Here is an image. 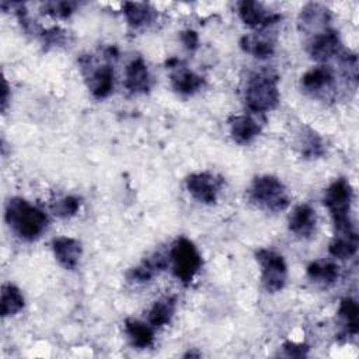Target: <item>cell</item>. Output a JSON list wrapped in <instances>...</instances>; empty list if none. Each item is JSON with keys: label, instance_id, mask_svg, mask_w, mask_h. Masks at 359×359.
<instances>
[{"label": "cell", "instance_id": "obj_30", "mask_svg": "<svg viewBox=\"0 0 359 359\" xmlns=\"http://www.w3.org/2000/svg\"><path fill=\"white\" fill-rule=\"evenodd\" d=\"M283 349L286 352L287 356H292V358H302V356H306L307 355V351H309V346L304 345V344H296V342H285L283 344Z\"/></svg>", "mask_w": 359, "mask_h": 359}, {"label": "cell", "instance_id": "obj_28", "mask_svg": "<svg viewBox=\"0 0 359 359\" xmlns=\"http://www.w3.org/2000/svg\"><path fill=\"white\" fill-rule=\"evenodd\" d=\"M300 146H302V154L306 157H310V158L320 157L324 153L323 140L320 139V136L316 132H313L310 129L307 130V133H303Z\"/></svg>", "mask_w": 359, "mask_h": 359}, {"label": "cell", "instance_id": "obj_18", "mask_svg": "<svg viewBox=\"0 0 359 359\" xmlns=\"http://www.w3.org/2000/svg\"><path fill=\"white\" fill-rule=\"evenodd\" d=\"M330 21V11L327 7L318 3H309L300 11L299 24L303 31H313L321 32L323 29L328 28L327 22Z\"/></svg>", "mask_w": 359, "mask_h": 359}, {"label": "cell", "instance_id": "obj_25", "mask_svg": "<svg viewBox=\"0 0 359 359\" xmlns=\"http://www.w3.org/2000/svg\"><path fill=\"white\" fill-rule=\"evenodd\" d=\"M358 251V236L353 234H335L330 243L328 252L338 259H349Z\"/></svg>", "mask_w": 359, "mask_h": 359}, {"label": "cell", "instance_id": "obj_27", "mask_svg": "<svg viewBox=\"0 0 359 359\" xmlns=\"http://www.w3.org/2000/svg\"><path fill=\"white\" fill-rule=\"evenodd\" d=\"M80 205H81L80 198L74 195H67L65 198L55 201L50 205V210L55 216L60 219H69V217H73L80 210Z\"/></svg>", "mask_w": 359, "mask_h": 359}, {"label": "cell", "instance_id": "obj_21", "mask_svg": "<svg viewBox=\"0 0 359 359\" xmlns=\"http://www.w3.org/2000/svg\"><path fill=\"white\" fill-rule=\"evenodd\" d=\"M240 46L245 53H250L257 59H268L275 50L273 41L262 35H245L240 39Z\"/></svg>", "mask_w": 359, "mask_h": 359}, {"label": "cell", "instance_id": "obj_20", "mask_svg": "<svg viewBox=\"0 0 359 359\" xmlns=\"http://www.w3.org/2000/svg\"><path fill=\"white\" fill-rule=\"evenodd\" d=\"M175 307H177V299L175 296H163L158 300H156L151 306V309L149 310V324L151 327H164L167 325L174 313H175Z\"/></svg>", "mask_w": 359, "mask_h": 359}, {"label": "cell", "instance_id": "obj_3", "mask_svg": "<svg viewBox=\"0 0 359 359\" xmlns=\"http://www.w3.org/2000/svg\"><path fill=\"white\" fill-rule=\"evenodd\" d=\"M353 199L352 185L346 178L335 180L324 192L323 203L328 209L335 234H353V224L351 220V205Z\"/></svg>", "mask_w": 359, "mask_h": 359}, {"label": "cell", "instance_id": "obj_5", "mask_svg": "<svg viewBox=\"0 0 359 359\" xmlns=\"http://www.w3.org/2000/svg\"><path fill=\"white\" fill-rule=\"evenodd\" d=\"M174 276L184 285H189L202 266V257L195 244L187 237H178L168 252Z\"/></svg>", "mask_w": 359, "mask_h": 359}, {"label": "cell", "instance_id": "obj_4", "mask_svg": "<svg viewBox=\"0 0 359 359\" xmlns=\"http://www.w3.org/2000/svg\"><path fill=\"white\" fill-rule=\"evenodd\" d=\"M248 199L255 206L269 212L285 210L290 203L285 184L273 175H261L254 178L248 188Z\"/></svg>", "mask_w": 359, "mask_h": 359}, {"label": "cell", "instance_id": "obj_7", "mask_svg": "<svg viewBox=\"0 0 359 359\" xmlns=\"http://www.w3.org/2000/svg\"><path fill=\"white\" fill-rule=\"evenodd\" d=\"M187 191L194 199L205 205H213L222 188V180L210 172H195L185 180Z\"/></svg>", "mask_w": 359, "mask_h": 359}, {"label": "cell", "instance_id": "obj_8", "mask_svg": "<svg viewBox=\"0 0 359 359\" xmlns=\"http://www.w3.org/2000/svg\"><path fill=\"white\" fill-rule=\"evenodd\" d=\"M237 10L241 21L254 29H264L272 24H276L282 18L280 14L269 11L262 3L252 0L240 1L237 4Z\"/></svg>", "mask_w": 359, "mask_h": 359}, {"label": "cell", "instance_id": "obj_15", "mask_svg": "<svg viewBox=\"0 0 359 359\" xmlns=\"http://www.w3.org/2000/svg\"><path fill=\"white\" fill-rule=\"evenodd\" d=\"M302 88L311 95H321L334 86V73L328 66H317L302 76Z\"/></svg>", "mask_w": 359, "mask_h": 359}, {"label": "cell", "instance_id": "obj_31", "mask_svg": "<svg viewBox=\"0 0 359 359\" xmlns=\"http://www.w3.org/2000/svg\"><path fill=\"white\" fill-rule=\"evenodd\" d=\"M181 41H182V43L185 45L187 49L194 50V49L198 48L199 36H198V34L194 29H187V31L181 32Z\"/></svg>", "mask_w": 359, "mask_h": 359}, {"label": "cell", "instance_id": "obj_19", "mask_svg": "<svg viewBox=\"0 0 359 359\" xmlns=\"http://www.w3.org/2000/svg\"><path fill=\"white\" fill-rule=\"evenodd\" d=\"M125 334L130 342L132 346L137 349H146L153 345L154 334L150 324H146L143 321L135 320V318H126L125 320Z\"/></svg>", "mask_w": 359, "mask_h": 359}, {"label": "cell", "instance_id": "obj_23", "mask_svg": "<svg viewBox=\"0 0 359 359\" xmlns=\"http://www.w3.org/2000/svg\"><path fill=\"white\" fill-rule=\"evenodd\" d=\"M123 14L128 24L133 28H140L151 22L154 17V10L146 3H123Z\"/></svg>", "mask_w": 359, "mask_h": 359}, {"label": "cell", "instance_id": "obj_14", "mask_svg": "<svg viewBox=\"0 0 359 359\" xmlns=\"http://www.w3.org/2000/svg\"><path fill=\"white\" fill-rule=\"evenodd\" d=\"M168 264H170V259L164 254L154 252L151 257L142 261L137 266L129 269L126 273V278L129 282L144 283L153 279L161 271H164L168 266Z\"/></svg>", "mask_w": 359, "mask_h": 359}, {"label": "cell", "instance_id": "obj_22", "mask_svg": "<svg viewBox=\"0 0 359 359\" xmlns=\"http://www.w3.org/2000/svg\"><path fill=\"white\" fill-rule=\"evenodd\" d=\"M307 276L314 283L330 286L339 278V268L330 261H314L307 266Z\"/></svg>", "mask_w": 359, "mask_h": 359}, {"label": "cell", "instance_id": "obj_6", "mask_svg": "<svg viewBox=\"0 0 359 359\" xmlns=\"http://www.w3.org/2000/svg\"><path fill=\"white\" fill-rule=\"evenodd\" d=\"M261 266V282L266 292L276 293L285 287L287 278V266L285 258L273 250L261 248L255 252Z\"/></svg>", "mask_w": 359, "mask_h": 359}, {"label": "cell", "instance_id": "obj_11", "mask_svg": "<svg viewBox=\"0 0 359 359\" xmlns=\"http://www.w3.org/2000/svg\"><path fill=\"white\" fill-rule=\"evenodd\" d=\"M287 224H289V230L294 236L300 238H309L316 230V224H317L316 210L307 203L297 205L289 215Z\"/></svg>", "mask_w": 359, "mask_h": 359}, {"label": "cell", "instance_id": "obj_10", "mask_svg": "<svg viewBox=\"0 0 359 359\" xmlns=\"http://www.w3.org/2000/svg\"><path fill=\"white\" fill-rule=\"evenodd\" d=\"M167 66L172 69L171 73V87L182 94V95H192L198 93L205 86V79L199 74H196L192 70H188L187 67H182L178 62V59H170L167 62Z\"/></svg>", "mask_w": 359, "mask_h": 359}, {"label": "cell", "instance_id": "obj_24", "mask_svg": "<svg viewBox=\"0 0 359 359\" xmlns=\"http://www.w3.org/2000/svg\"><path fill=\"white\" fill-rule=\"evenodd\" d=\"M25 300L21 290L13 283H4L1 287V316H15L24 309Z\"/></svg>", "mask_w": 359, "mask_h": 359}, {"label": "cell", "instance_id": "obj_17", "mask_svg": "<svg viewBox=\"0 0 359 359\" xmlns=\"http://www.w3.org/2000/svg\"><path fill=\"white\" fill-rule=\"evenodd\" d=\"M230 136L237 144L251 143L259 133L261 125L250 115H236L229 121Z\"/></svg>", "mask_w": 359, "mask_h": 359}, {"label": "cell", "instance_id": "obj_9", "mask_svg": "<svg viewBox=\"0 0 359 359\" xmlns=\"http://www.w3.org/2000/svg\"><path fill=\"white\" fill-rule=\"evenodd\" d=\"M309 53L318 62H327L331 57L341 55V39L335 29L325 28L317 32L309 42Z\"/></svg>", "mask_w": 359, "mask_h": 359}, {"label": "cell", "instance_id": "obj_32", "mask_svg": "<svg viewBox=\"0 0 359 359\" xmlns=\"http://www.w3.org/2000/svg\"><path fill=\"white\" fill-rule=\"evenodd\" d=\"M7 101H8V87H7V83L4 80L3 81V97H1V108H3V111L6 109Z\"/></svg>", "mask_w": 359, "mask_h": 359}, {"label": "cell", "instance_id": "obj_16", "mask_svg": "<svg viewBox=\"0 0 359 359\" xmlns=\"http://www.w3.org/2000/svg\"><path fill=\"white\" fill-rule=\"evenodd\" d=\"M86 80L88 90L95 98H107L114 91V67L108 63L97 66L95 69L90 70V74H87Z\"/></svg>", "mask_w": 359, "mask_h": 359}, {"label": "cell", "instance_id": "obj_26", "mask_svg": "<svg viewBox=\"0 0 359 359\" xmlns=\"http://www.w3.org/2000/svg\"><path fill=\"white\" fill-rule=\"evenodd\" d=\"M338 316L344 323L346 334L356 335L358 331H359V307H358V303L351 297L342 299L341 303H339Z\"/></svg>", "mask_w": 359, "mask_h": 359}, {"label": "cell", "instance_id": "obj_1", "mask_svg": "<svg viewBox=\"0 0 359 359\" xmlns=\"http://www.w3.org/2000/svg\"><path fill=\"white\" fill-rule=\"evenodd\" d=\"M6 223L24 241H34L48 227V216L22 198H11L6 205Z\"/></svg>", "mask_w": 359, "mask_h": 359}, {"label": "cell", "instance_id": "obj_2", "mask_svg": "<svg viewBox=\"0 0 359 359\" xmlns=\"http://www.w3.org/2000/svg\"><path fill=\"white\" fill-rule=\"evenodd\" d=\"M279 77L272 70H261L250 76L244 90L247 108L254 114L272 111L279 104Z\"/></svg>", "mask_w": 359, "mask_h": 359}, {"label": "cell", "instance_id": "obj_29", "mask_svg": "<svg viewBox=\"0 0 359 359\" xmlns=\"http://www.w3.org/2000/svg\"><path fill=\"white\" fill-rule=\"evenodd\" d=\"M79 7L76 1H48L43 4L42 11L45 14L59 17V18H67L74 13V10Z\"/></svg>", "mask_w": 359, "mask_h": 359}, {"label": "cell", "instance_id": "obj_12", "mask_svg": "<svg viewBox=\"0 0 359 359\" xmlns=\"http://www.w3.org/2000/svg\"><path fill=\"white\" fill-rule=\"evenodd\" d=\"M55 258L65 269H74L81 258V243L73 237H56L52 240Z\"/></svg>", "mask_w": 359, "mask_h": 359}, {"label": "cell", "instance_id": "obj_13", "mask_svg": "<svg viewBox=\"0 0 359 359\" xmlns=\"http://www.w3.org/2000/svg\"><path fill=\"white\" fill-rule=\"evenodd\" d=\"M151 77L142 57L133 59L125 69V87L132 94H144L150 90Z\"/></svg>", "mask_w": 359, "mask_h": 359}]
</instances>
